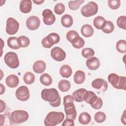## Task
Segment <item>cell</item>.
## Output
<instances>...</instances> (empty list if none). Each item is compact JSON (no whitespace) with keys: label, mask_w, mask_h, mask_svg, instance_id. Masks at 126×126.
I'll return each instance as SVG.
<instances>
[{"label":"cell","mask_w":126,"mask_h":126,"mask_svg":"<svg viewBox=\"0 0 126 126\" xmlns=\"http://www.w3.org/2000/svg\"><path fill=\"white\" fill-rule=\"evenodd\" d=\"M41 96L43 100L48 102L52 107H57L61 104V96L56 89H43L41 93Z\"/></svg>","instance_id":"1"},{"label":"cell","mask_w":126,"mask_h":126,"mask_svg":"<svg viewBox=\"0 0 126 126\" xmlns=\"http://www.w3.org/2000/svg\"><path fill=\"white\" fill-rule=\"evenodd\" d=\"M74 99L70 95H65L63 97V104L64 105V110L66 114V118L75 120L77 116L75 106L74 104Z\"/></svg>","instance_id":"2"},{"label":"cell","mask_w":126,"mask_h":126,"mask_svg":"<svg viewBox=\"0 0 126 126\" xmlns=\"http://www.w3.org/2000/svg\"><path fill=\"white\" fill-rule=\"evenodd\" d=\"M64 118V115L63 112L51 111L46 116L44 124L46 126H55L62 123Z\"/></svg>","instance_id":"3"},{"label":"cell","mask_w":126,"mask_h":126,"mask_svg":"<svg viewBox=\"0 0 126 126\" xmlns=\"http://www.w3.org/2000/svg\"><path fill=\"white\" fill-rule=\"evenodd\" d=\"M108 82L117 89L126 90V77L119 76L116 73H111L108 76Z\"/></svg>","instance_id":"4"},{"label":"cell","mask_w":126,"mask_h":126,"mask_svg":"<svg viewBox=\"0 0 126 126\" xmlns=\"http://www.w3.org/2000/svg\"><path fill=\"white\" fill-rule=\"evenodd\" d=\"M29 114L27 111L17 110L11 113L10 119L13 123L20 124L27 121L29 119Z\"/></svg>","instance_id":"5"},{"label":"cell","mask_w":126,"mask_h":126,"mask_svg":"<svg viewBox=\"0 0 126 126\" xmlns=\"http://www.w3.org/2000/svg\"><path fill=\"white\" fill-rule=\"evenodd\" d=\"M98 11V5L94 1H91L84 5L81 9V14L85 17H89L95 15Z\"/></svg>","instance_id":"6"},{"label":"cell","mask_w":126,"mask_h":126,"mask_svg":"<svg viewBox=\"0 0 126 126\" xmlns=\"http://www.w3.org/2000/svg\"><path fill=\"white\" fill-rule=\"evenodd\" d=\"M4 61L9 67L12 69L17 68L19 65V60L18 55L13 52L7 53L4 56Z\"/></svg>","instance_id":"7"},{"label":"cell","mask_w":126,"mask_h":126,"mask_svg":"<svg viewBox=\"0 0 126 126\" xmlns=\"http://www.w3.org/2000/svg\"><path fill=\"white\" fill-rule=\"evenodd\" d=\"M60 40V36L55 32H52L45 37L41 41L42 46L45 48H50L53 45L57 44Z\"/></svg>","instance_id":"8"},{"label":"cell","mask_w":126,"mask_h":126,"mask_svg":"<svg viewBox=\"0 0 126 126\" xmlns=\"http://www.w3.org/2000/svg\"><path fill=\"white\" fill-rule=\"evenodd\" d=\"M6 32L9 35H13L17 33L19 30V24L14 18H8L6 20Z\"/></svg>","instance_id":"9"},{"label":"cell","mask_w":126,"mask_h":126,"mask_svg":"<svg viewBox=\"0 0 126 126\" xmlns=\"http://www.w3.org/2000/svg\"><path fill=\"white\" fill-rule=\"evenodd\" d=\"M15 95L16 98L22 101H25L29 99L30 97V92L29 89L25 86L19 87L16 91Z\"/></svg>","instance_id":"10"},{"label":"cell","mask_w":126,"mask_h":126,"mask_svg":"<svg viewBox=\"0 0 126 126\" xmlns=\"http://www.w3.org/2000/svg\"><path fill=\"white\" fill-rule=\"evenodd\" d=\"M51 56L55 61L62 62L66 57V53L64 50L59 47H55L51 51Z\"/></svg>","instance_id":"11"},{"label":"cell","mask_w":126,"mask_h":126,"mask_svg":"<svg viewBox=\"0 0 126 126\" xmlns=\"http://www.w3.org/2000/svg\"><path fill=\"white\" fill-rule=\"evenodd\" d=\"M43 23L46 25H51L56 21V17L53 12L49 9H44L42 13Z\"/></svg>","instance_id":"12"},{"label":"cell","mask_w":126,"mask_h":126,"mask_svg":"<svg viewBox=\"0 0 126 126\" xmlns=\"http://www.w3.org/2000/svg\"><path fill=\"white\" fill-rule=\"evenodd\" d=\"M26 24L29 30L34 31L37 30L39 27L40 21L38 17L36 16H31L27 19Z\"/></svg>","instance_id":"13"},{"label":"cell","mask_w":126,"mask_h":126,"mask_svg":"<svg viewBox=\"0 0 126 126\" xmlns=\"http://www.w3.org/2000/svg\"><path fill=\"white\" fill-rule=\"evenodd\" d=\"M92 86L93 88L98 90L102 92H105L108 88L107 82L102 78H96L92 82Z\"/></svg>","instance_id":"14"},{"label":"cell","mask_w":126,"mask_h":126,"mask_svg":"<svg viewBox=\"0 0 126 126\" xmlns=\"http://www.w3.org/2000/svg\"><path fill=\"white\" fill-rule=\"evenodd\" d=\"M86 64L87 67L90 70H95L100 66V61L97 57H92L86 61Z\"/></svg>","instance_id":"15"},{"label":"cell","mask_w":126,"mask_h":126,"mask_svg":"<svg viewBox=\"0 0 126 126\" xmlns=\"http://www.w3.org/2000/svg\"><path fill=\"white\" fill-rule=\"evenodd\" d=\"M5 83L8 87L11 88H15L19 84V78L16 75L10 74L6 78Z\"/></svg>","instance_id":"16"},{"label":"cell","mask_w":126,"mask_h":126,"mask_svg":"<svg viewBox=\"0 0 126 126\" xmlns=\"http://www.w3.org/2000/svg\"><path fill=\"white\" fill-rule=\"evenodd\" d=\"M32 2L31 0H22L20 3V10L24 13H28L32 10Z\"/></svg>","instance_id":"17"},{"label":"cell","mask_w":126,"mask_h":126,"mask_svg":"<svg viewBox=\"0 0 126 126\" xmlns=\"http://www.w3.org/2000/svg\"><path fill=\"white\" fill-rule=\"evenodd\" d=\"M87 91V90L84 88H80L75 91L72 94V96L74 100L78 102H81L84 101V95Z\"/></svg>","instance_id":"18"},{"label":"cell","mask_w":126,"mask_h":126,"mask_svg":"<svg viewBox=\"0 0 126 126\" xmlns=\"http://www.w3.org/2000/svg\"><path fill=\"white\" fill-rule=\"evenodd\" d=\"M46 67L45 63L42 60H38L34 62L32 66V69L34 72L36 73H43Z\"/></svg>","instance_id":"19"},{"label":"cell","mask_w":126,"mask_h":126,"mask_svg":"<svg viewBox=\"0 0 126 126\" xmlns=\"http://www.w3.org/2000/svg\"><path fill=\"white\" fill-rule=\"evenodd\" d=\"M97 97L96 94L93 92L87 91L84 94L83 99L84 101L91 105L96 101Z\"/></svg>","instance_id":"20"},{"label":"cell","mask_w":126,"mask_h":126,"mask_svg":"<svg viewBox=\"0 0 126 126\" xmlns=\"http://www.w3.org/2000/svg\"><path fill=\"white\" fill-rule=\"evenodd\" d=\"M66 37L67 40L71 42L72 44L77 42L81 37L78 32L74 30L68 31L66 33Z\"/></svg>","instance_id":"21"},{"label":"cell","mask_w":126,"mask_h":126,"mask_svg":"<svg viewBox=\"0 0 126 126\" xmlns=\"http://www.w3.org/2000/svg\"><path fill=\"white\" fill-rule=\"evenodd\" d=\"M94 29L93 27L89 24L84 25L81 29V34L85 37H90L94 34Z\"/></svg>","instance_id":"22"},{"label":"cell","mask_w":126,"mask_h":126,"mask_svg":"<svg viewBox=\"0 0 126 126\" xmlns=\"http://www.w3.org/2000/svg\"><path fill=\"white\" fill-rule=\"evenodd\" d=\"M60 73L63 78H69L72 73V70L69 65L67 64H64L61 67Z\"/></svg>","instance_id":"23"},{"label":"cell","mask_w":126,"mask_h":126,"mask_svg":"<svg viewBox=\"0 0 126 126\" xmlns=\"http://www.w3.org/2000/svg\"><path fill=\"white\" fill-rule=\"evenodd\" d=\"M85 80V73L84 71L79 70L75 72L74 76V82L77 84H82Z\"/></svg>","instance_id":"24"},{"label":"cell","mask_w":126,"mask_h":126,"mask_svg":"<svg viewBox=\"0 0 126 126\" xmlns=\"http://www.w3.org/2000/svg\"><path fill=\"white\" fill-rule=\"evenodd\" d=\"M72 17L69 14H65L61 18L62 25L65 28H69L73 24Z\"/></svg>","instance_id":"25"},{"label":"cell","mask_w":126,"mask_h":126,"mask_svg":"<svg viewBox=\"0 0 126 126\" xmlns=\"http://www.w3.org/2000/svg\"><path fill=\"white\" fill-rule=\"evenodd\" d=\"M78 121L82 125H88L91 121V117L87 112H82L79 116Z\"/></svg>","instance_id":"26"},{"label":"cell","mask_w":126,"mask_h":126,"mask_svg":"<svg viewBox=\"0 0 126 126\" xmlns=\"http://www.w3.org/2000/svg\"><path fill=\"white\" fill-rule=\"evenodd\" d=\"M70 83L67 80H61L58 83V88L62 92H66L70 89Z\"/></svg>","instance_id":"27"},{"label":"cell","mask_w":126,"mask_h":126,"mask_svg":"<svg viewBox=\"0 0 126 126\" xmlns=\"http://www.w3.org/2000/svg\"><path fill=\"white\" fill-rule=\"evenodd\" d=\"M7 43L8 46L13 49L17 50L20 47L18 43V38L15 36L9 37L7 40Z\"/></svg>","instance_id":"28"},{"label":"cell","mask_w":126,"mask_h":126,"mask_svg":"<svg viewBox=\"0 0 126 126\" xmlns=\"http://www.w3.org/2000/svg\"><path fill=\"white\" fill-rule=\"evenodd\" d=\"M114 30V24L110 21H105L101 29L102 32L105 33H111Z\"/></svg>","instance_id":"29"},{"label":"cell","mask_w":126,"mask_h":126,"mask_svg":"<svg viewBox=\"0 0 126 126\" xmlns=\"http://www.w3.org/2000/svg\"><path fill=\"white\" fill-rule=\"evenodd\" d=\"M40 83L46 86H50L52 83V79L48 73H43L40 77Z\"/></svg>","instance_id":"30"},{"label":"cell","mask_w":126,"mask_h":126,"mask_svg":"<svg viewBox=\"0 0 126 126\" xmlns=\"http://www.w3.org/2000/svg\"><path fill=\"white\" fill-rule=\"evenodd\" d=\"M23 80L25 84L27 85H31L34 82L35 76L31 72H27L24 75Z\"/></svg>","instance_id":"31"},{"label":"cell","mask_w":126,"mask_h":126,"mask_svg":"<svg viewBox=\"0 0 126 126\" xmlns=\"http://www.w3.org/2000/svg\"><path fill=\"white\" fill-rule=\"evenodd\" d=\"M105 19L102 16L96 17L93 21V24L94 27L98 30H101L102 26L105 22Z\"/></svg>","instance_id":"32"},{"label":"cell","mask_w":126,"mask_h":126,"mask_svg":"<svg viewBox=\"0 0 126 126\" xmlns=\"http://www.w3.org/2000/svg\"><path fill=\"white\" fill-rule=\"evenodd\" d=\"M30 43V39L26 36L22 35L18 37V43L20 47L26 48L29 45Z\"/></svg>","instance_id":"33"},{"label":"cell","mask_w":126,"mask_h":126,"mask_svg":"<svg viewBox=\"0 0 126 126\" xmlns=\"http://www.w3.org/2000/svg\"><path fill=\"white\" fill-rule=\"evenodd\" d=\"M116 49L121 53L126 52V41L125 40H120L116 43Z\"/></svg>","instance_id":"34"},{"label":"cell","mask_w":126,"mask_h":126,"mask_svg":"<svg viewBox=\"0 0 126 126\" xmlns=\"http://www.w3.org/2000/svg\"><path fill=\"white\" fill-rule=\"evenodd\" d=\"M84 2V0L69 1L68 2L69 8L71 10H76L79 8L80 5Z\"/></svg>","instance_id":"35"},{"label":"cell","mask_w":126,"mask_h":126,"mask_svg":"<svg viewBox=\"0 0 126 126\" xmlns=\"http://www.w3.org/2000/svg\"><path fill=\"white\" fill-rule=\"evenodd\" d=\"M81 54L84 58L86 59H89L94 55V51L92 48H85L82 49Z\"/></svg>","instance_id":"36"},{"label":"cell","mask_w":126,"mask_h":126,"mask_svg":"<svg viewBox=\"0 0 126 126\" xmlns=\"http://www.w3.org/2000/svg\"><path fill=\"white\" fill-rule=\"evenodd\" d=\"M106 115L103 112L99 111L96 112L94 116L95 121L97 123H102L106 120Z\"/></svg>","instance_id":"37"},{"label":"cell","mask_w":126,"mask_h":126,"mask_svg":"<svg viewBox=\"0 0 126 126\" xmlns=\"http://www.w3.org/2000/svg\"><path fill=\"white\" fill-rule=\"evenodd\" d=\"M117 24L119 28L126 30V17L125 16H121L117 20Z\"/></svg>","instance_id":"38"},{"label":"cell","mask_w":126,"mask_h":126,"mask_svg":"<svg viewBox=\"0 0 126 126\" xmlns=\"http://www.w3.org/2000/svg\"><path fill=\"white\" fill-rule=\"evenodd\" d=\"M108 4L111 9L116 10L120 6L121 1L120 0H108Z\"/></svg>","instance_id":"39"},{"label":"cell","mask_w":126,"mask_h":126,"mask_svg":"<svg viewBox=\"0 0 126 126\" xmlns=\"http://www.w3.org/2000/svg\"><path fill=\"white\" fill-rule=\"evenodd\" d=\"M65 10V6L62 3H57L54 7V12L58 15H61Z\"/></svg>","instance_id":"40"},{"label":"cell","mask_w":126,"mask_h":126,"mask_svg":"<svg viewBox=\"0 0 126 126\" xmlns=\"http://www.w3.org/2000/svg\"><path fill=\"white\" fill-rule=\"evenodd\" d=\"M102 105H103V101L102 99L100 97L98 96L96 101L91 106L93 108L96 110H98L100 109L102 107Z\"/></svg>","instance_id":"41"},{"label":"cell","mask_w":126,"mask_h":126,"mask_svg":"<svg viewBox=\"0 0 126 126\" xmlns=\"http://www.w3.org/2000/svg\"><path fill=\"white\" fill-rule=\"evenodd\" d=\"M84 45H85V41L81 37H80V39L77 42L72 44L73 47L76 49L82 48L84 46Z\"/></svg>","instance_id":"42"},{"label":"cell","mask_w":126,"mask_h":126,"mask_svg":"<svg viewBox=\"0 0 126 126\" xmlns=\"http://www.w3.org/2000/svg\"><path fill=\"white\" fill-rule=\"evenodd\" d=\"M74 122L73 120L69 118H66L64 120L62 124L63 126H73Z\"/></svg>","instance_id":"43"},{"label":"cell","mask_w":126,"mask_h":126,"mask_svg":"<svg viewBox=\"0 0 126 126\" xmlns=\"http://www.w3.org/2000/svg\"><path fill=\"white\" fill-rule=\"evenodd\" d=\"M0 113L2 112L3 111V110H5V104L4 103V102L2 100H0Z\"/></svg>","instance_id":"44"},{"label":"cell","mask_w":126,"mask_h":126,"mask_svg":"<svg viewBox=\"0 0 126 126\" xmlns=\"http://www.w3.org/2000/svg\"><path fill=\"white\" fill-rule=\"evenodd\" d=\"M125 112H126V111L125 110V111H124V113H123V115H122V117H121V122H122L124 125H126V114H125Z\"/></svg>","instance_id":"45"},{"label":"cell","mask_w":126,"mask_h":126,"mask_svg":"<svg viewBox=\"0 0 126 126\" xmlns=\"http://www.w3.org/2000/svg\"><path fill=\"white\" fill-rule=\"evenodd\" d=\"M5 92V87L2 84H0V94H2Z\"/></svg>","instance_id":"46"},{"label":"cell","mask_w":126,"mask_h":126,"mask_svg":"<svg viewBox=\"0 0 126 126\" xmlns=\"http://www.w3.org/2000/svg\"><path fill=\"white\" fill-rule=\"evenodd\" d=\"M44 1V0H33V2L35 3L36 4H41L42 3H43Z\"/></svg>","instance_id":"47"}]
</instances>
